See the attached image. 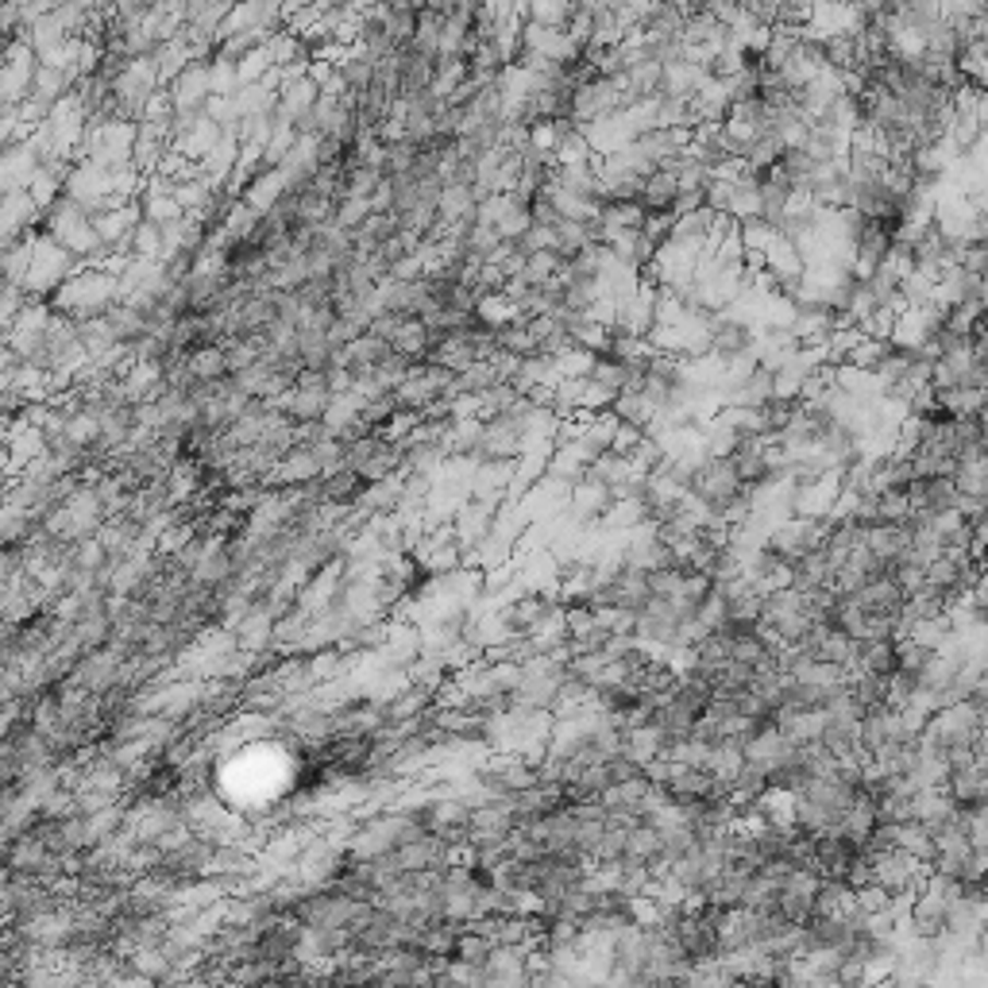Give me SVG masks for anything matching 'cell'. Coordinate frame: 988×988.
I'll use <instances>...</instances> for the list:
<instances>
[{
	"mask_svg": "<svg viewBox=\"0 0 988 988\" xmlns=\"http://www.w3.org/2000/svg\"><path fill=\"white\" fill-rule=\"evenodd\" d=\"M900 668V645L892 637H880V642H857V664L853 672H873V676H892Z\"/></svg>",
	"mask_w": 988,
	"mask_h": 988,
	"instance_id": "cell-2",
	"label": "cell"
},
{
	"mask_svg": "<svg viewBox=\"0 0 988 988\" xmlns=\"http://www.w3.org/2000/svg\"><path fill=\"white\" fill-rule=\"evenodd\" d=\"M822 529H827V525H819L815 517H792V522L777 525V529L765 537V549L772 552V560H777L780 568H792L800 557H807L812 549H819Z\"/></svg>",
	"mask_w": 988,
	"mask_h": 988,
	"instance_id": "cell-1",
	"label": "cell"
}]
</instances>
